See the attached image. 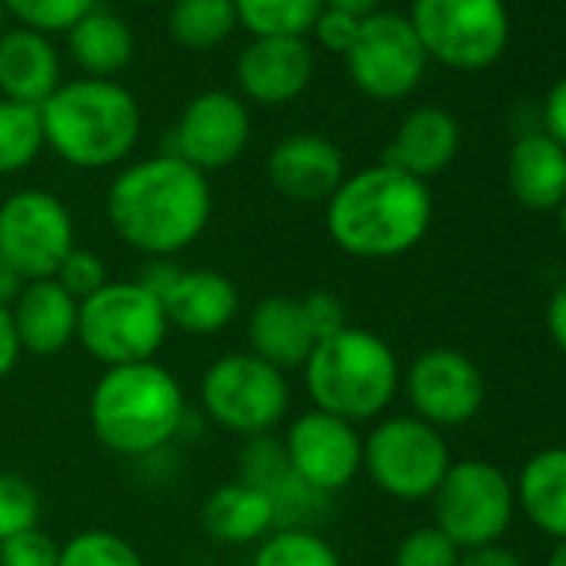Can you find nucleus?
Returning <instances> with one entry per match:
<instances>
[{
    "label": "nucleus",
    "mask_w": 566,
    "mask_h": 566,
    "mask_svg": "<svg viewBox=\"0 0 566 566\" xmlns=\"http://www.w3.org/2000/svg\"><path fill=\"white\" fill-rule=\"evenodd\" d=\"M433 503V526L460 549L500 543L516 513L513 480L486 460H457L440 480Z\"/></svg>",
    "instance_id": "9d476101"
},
{
    "label": "nucleus",
    "mask_w": 566,
    "mask_h": 566,
    "mask_svg": "<svg viewBox=\"0 0 566 566\" xmlns=\"http://www.w3.org/2000/svg\"><path fill=\"white\" fill-rule=\"evenodd\" d=\"M450 463L453 457L443 430L413 413L384 417L364 437V473L380 493L403 503L430 500Z\"/></svg>",
    "instance_id": "6e6552de"
},
{
    "label": "nucleus",
    "mask_w": 566,
    "mask_h": 566,
    "mask_svg": "<svg viewBox=\"0 0 566 566\" xmlns=\"http://www.w3.org/2000/svg\"><path fill=\"white\" fill-rule=\"evenodd\" d=\"M516 506L546 536L566 539V447H546L533 453L516 483Z\"/></svg>",
    "instance_id": "393cba45"
},
{
    "label": "nucleus",
    "mask_w": 566,
    "mask_h": 566,
    "mask_svg": "<svg viewBox=\"0 0 566 566\" xmlns=\"http://www.w3.org/2000/svg\"><path fill=\"white\" fill-rule=\"evenodd\" d=\"M463 549L433 523L410 530L394 553V566H460Z\"/></svg>",
    "instance_id": "f704fd0d"
},
{
    "label": "nucleus",
    "mask_w": 566,
    "mask_h": 566,
    "mask_svg": "<svg viewBox=\"0 0 566 566\" xmlns=\"http://www.w3.org/2000/svg\"><path fill=\"white\" fill-rule=\"evenodd\" d=\"M546 566H566V539H556V546H553Z\"/></svg>",
    "instance_id": "de8ad7c7"
},
{
    "label": "nucleus",
    "mask_w": 566,
    "mask_h": 566,
    "mask_svg": "<svg viewBox=\"0 0 566 566\" xmlns=\"http://www.w3.org/2000/svg\"><path fill=\"white\" fill-rule=\"evenodd\" d=\"M400 387L410 400L413 417L437 430L470 423L486 400L480 367L453 347H430L417 354L400 377Z\"/></svg>",
    "instance_id": "4468645a"
},
{
    "label": "nucleus",
    "mask_w": 566,
    "mask_h": 566,
    "mask_svg": "<svg viewBox=\"0 0 566 566\" xmlns=\"http://www.w3.org/2000/svg\"><path fill=\"white\" fill-rule=\"evenodd\" d=\"M324 8H331V11H340V14H350V18L364 21V18H370V14H377L380 0H324Z\"/></svg>",
    "instance_id": "49530a36"
},
{
    "label": "nucleus",
    "mask_w": 566,
    "mask_h": 566,
    "mask_svg": "<svg viewBox=\"0 0 566 566\" xmlns=\"http://www.w3.org/2000/svg\"><path fill=\"white\" fill-rule=\"evenodd\" d=\"M160 304L170 331L190 337H217L237 321L240 291L227 273L213 266H184Z\"/></svg>",
    "instance_id": "a211bd4d"
},
{
    "label": "nucleus",
    "mask_w": 566,
    "mask_h": 566,
    "mask_svg": "<svg viewBox=\"0 0 566 566\" xmlns=\"http://www.w3.org/2000/svg\"><path fill=\"white\" fill-rule=\"evenodd\" d=\"M41 493L38 486L14 470H0V539H11L41 526Z\"/></svg>",
    "instance_id": "473e14b6"
},
{
    "label": "nucleus",
    "mask_w": 566,
    "mask_h": 566,
    "mask_svg": "<svg viewBox=\"0 0 566 566\" xmlns=\"http://www.w3.org/2000/svg\"><path fill=\"white\" fill-rule=\"evenodd\" d=\"M197 403L203 417L240 440L276 430L291 413V380L250 350L223 354L200 374Z\"/></svg>",
    "instance_id": "423d86ee"
},
{
    "label": "nucleus",
    "mask_w": 566,
    "mask_h": 566,
    "mask_svg": "<svg viewBox=\"0 0 566 566\" xmlns=\"http://www.w3.org/2000/svg\"><path fill=\"white\" fill-rule=\"evenodd\" d=\"M556 213H559V230H563V237H566V197H563V203L556 207Z\"/></svg>",
    "instance_id": "09e8293b"
},
{
    "label": "nucleus",
    "mask_w": 566,
    "mask_h": 566,
    "mask_svg": "<svg viewBox=\"0 0 566 566\" xmlns=\"http://www.w3.org/2000/svg\"><path fill=\"white\" fill-rule=\"evenodd\" d=\"M460 566H526L513 549L490 543V546H476V549H463Z\"/></svg>",
    "instance_id": "c03bdc74"
},
{
    "label": "nucleus",
    "mask_w": 566,
    "mask_h": 566,
    "mask_svg": "<svg viewBox=\"0 0 566 566\" xmlns=\"http://www.w3.org/2000/svg\"><path fill=\"white\" fill-rule=\"evenodd\" d=\"M301 301H304V311H307V321L314 327L317 344L327 340V337H334V334H340L344 327H350L347 324V307H344V301L337 294H331V291H311Z\"/></svg>",
    "instance_id": "4c0bfd02"
},
{
    "label": "nucleus",
    "mask_w": 566,
    "mask_h": 566,
    "mask_svg": "<svg viewBox=\"0 0 566 566\" xmlns=\"http://www.w3.org/2000/svg\"><path fill=\"white\" fill-rule=\"evenodd\" d=\"M354 87L380 104L410 97L427 74V51L410 18L377 11L364 18L354 48L344 54Z\"/></svg>",
    "instance_id": "f8f14e48"
},
{
    "label": "nucleus",
    "mask_w": 566,
    "mask_h": 566,
    "mask_svg": "<svg viewBox=\"0 0 566 566\" xmlns=\"http://www.w3.org/2000/svg\"><path fill=\"white\" fill-rule=\"evenodd\" d=\"M543 134H549L566 150V77L549 91L543 104Z\"/></svg>",
    "instance_id": "a19ab883"
},
{
    "label": "nucleus",
    "mask_w": 566,
    "mask_h": 566,
    "mask_svg": "<svg viewBox=\"0 0 566 566\" xmlns=\"http://www.w3.org/2000/svg\"><path fill=\"white\" fill-rule=\"evenodd\" d=\"M546 334L556 344V350L566 354V280L546 301Z\"/></svg>",
    "instance_id": "37998d69"
},
{
    "label": "nucleus",
    "mask_w": 566,
    "mask_h": 566,
    "mask_svg": "<svg viewBox=\"0 0 566 566\" xmlns=\"http://www.w3.org/2000/svg\"><path fill=\"white\" fill-rule=\"evenodd\" d=\"M237 24L253 38H304L314 31L324 0H233Z\"/></svg>",
    "instance_id": "cd10ccee"
},
{
    "label": "nucleus",
    "mask_w": 566,
    "mask_h": 566,
    "mask_svg": "<svg viewBox=\"0 0 566 566\" xmlns=\"http://www.w3.org/2000/svg\"><path fill=\"white\" fill-rule=\"evenodd\" d=\"M360 24H364V21L350 18V14H340V11L324 8L321 18H317V24H314V34H317V41H321L327 51L347 54V51L354 48L357 34H360Z\"/></svg>",
    "instance_id": "58836bf2"
},
{
    "label": "nucleus",
    "mask_w": 566,
    "mask_h": 566,
    "mask_svg": "<svg viewBox=\"0 0 566 566\" xmlns=\"http://www.w3.org/2000/svg\"><path fill=\"white\" fill-rule=\"evenodd\" d=\"M4 21H8V11H4V4H0V38H4Z\"/></svg>",
    "instance_id": "8fccbe9b"
},
{
    "label": "nucleus",
    "mask_w": 566,
    "mask_h": 566,
    "mask_svg": "<svg viewBox=\"0 0 566 566\" xmlns=\"http://www.w3.org/2000/svg\"><path fill=\"white\" fill-rule=\"evenodd\" d=\"M180 270H184V266H180L177 260H160V256H157V260H144V266H140V273H137L134 280L140 283L144 291H150V294L160 301V297L174 287V280L180 276Z\"/></svg>",
    "instance_id": "ea45409f"
},
{
    "label": "nucleus",
    "mask_w": 566,
    "mask_h": 566,
    "mask_svg": "<svg viewBox=\"0 0 566 566\" xmlns=\"http://www.w3.org/2000/svg\"><path fill=\"white\" fill-rule=\"evenodd\" d=\"M433 220V193L423 180L374 164L337 187L327 200V233L354 260H397L420 247Z\"/></svg>",
    "instance_id": "f03ea898"
},
{
    "label": "nucleus",
    "mask_w": 566,
    "mask_h": 566,
    "mask_svg": "<svg viewBox=\"0 0 566 566\" xmlns=\"http://www.w3.org/2000/svg\"><path fill=\"white\" fill-rule=\"evenodd\" d=\"M170 337L164 304L137 280H111L94 297L81 301L77 344L107 367L157 360Z\"/></svg>",
    "instance_id": "0eeeda50"
},
{
    "label": "nucleus",
    "mask_w": 566,
    "mask_h": 566,
    "mask_svg": "<svg viewBox=\"0 0 566 566\" xmlns=\"http://www.w3.org/2000/svg\"><path fill=\"white\" fill-rule=\"evenodd\" d=\"M74 247V213L57 193L24 187L0 203V260L14 266L28 283L51 280Z\"/></svg>",
    "instance_id": "9b49d317"
},
{
    "label": "nucleus",
    "mask_w": 566,
    "mask_h": 566,
    "mask_svg": "<svg viewBox=\"0 0 566 566\" xmlns=\"http://www.w3.org/2000/svg\"><path fill=\"white\" fill-rule=\"evenodd\" d=\"M200 520L213 543H223V546L253 543L256 546L263 536L276 530V506L263 490L243 480H230L207 493Z\"/></svg>",
    "instance_id": "b1692460"
},
{
    "label": "nucleus",
    "mask_w": 566,
    "mask_h": 566,
    "mask_svg": "<svg viewBox=\"0 0 566 566\" xmlns=\"http://www.w3.org/2000/svg\"><path fill=\"white\" fill-rule=\"evenodd\" d=\"M57 566H147V559L117 530L91 526L61 543Z\"/></svg>",
    "instance_id": "7c9ffc66"
},
{
    "label": "nucleus",
    "mask_w": 566,
    "mask_h": 566,
    "mask_svg": "<svg viewBox=\"0 0 566 566\" xmlns=\"http://www.w3.org/2000/svg\"><path fill=\"white\" fill-rule=\"evenodd\" d=\"M167 28L180 48L210 51L237 28V8L233 0H174Z\"/></svg>",
    "instance_id": "bb28decb"
},
{
    "label": "nucleus",
    "mask_w": 566,
    "mask_h": 566,
    "mask_svg": "<svg viewBox=\"0 0 566 566\" xmlns=\"http://www.w3.org/2000/svg\"><path fill=\"white\" fill-rule=\"evenodd\" d=\"M77 311L81 304L54 276L31 280L21 291V297L11 304L21 354L48 360V357L64 354L71 344H77Z\"/></svg>",
    "instance_id": "aec40b11"
},
{
    "label": "nucleus",
    "mask_w": 566,
    "mask_h": 566,
    "mask_svg": "<svg viewBox=\"0 0 566 566\" xmlns=\"http://www.w3.org/2000/svg\"><path fill=\"white\" fill-rule=\"evenodd\" d=\"M67 48H71L74 64L87 77H101V81H114V74H120L134 61L130 28L117 14L101 11V8L84 14L67 31Z\"/></svg>",
    "instance_id": "a878e982"
},
{
    "label": "nucleus",
    "mask_w": 566,
    "mask_h": 566,
    "mask_svg": "<svg viewBox=\"0 0 566 566\" xmlns=\"http://www.w3.org/2000/svg\"><path fill=\"white\" fill-rule=\"evenodd\" d=\"M24 287H28V280H24L14 266H8L4 260H0V304L11 307V304L21 297Z\"/></svg>",
    "instance_id": "a18cd8bd"
},
{
    "label": "nucleus",
    "mask_w": 566,
    "mask_h": 566,
    "mask_svg": "<svg viewBox=\"0 0 566 566\" xmlns=\"http://www.w3.org/2000/svg\"><path fill=\"white\" fill-rule=\"evenodd\" d=\"M457 150H460L457 117L440 107H417L397 127L380 164L397 167L427 184L430 177L443 174L457 160Z\"/></svg>",
    "instance_id": "412c9836"
},
{
    "label": "nucleus",
    "mask_w": 566,
    "mask_h": 566,
    "mask_svg": "<svg viewBox=\"0 0 566 566\" xmlns=\"http://www.w3.org/2000/svg\"><path fill=\"white\" fill-rule=\"evenodd\" d=\"M301 370L314 410L334 413L354 427L380 420L403 377L394 347L354 324L321 340Z\"/></svg>",
    "instance_id": "39448f33"
},
{
    "label": "nucleus",
    "mask_w": 566,
    "mask_h": 566,
    "mask_svg": "<svg viewBox=\"0 0 566 566\" xmlns=\"http://www.w3.org/2000/svg\"><path fill=\"white\" fill-rule=\"evenodd\" d=\"M291 473L314 493L334 496L364 473V437L354 423L324 413H297L280 437Z\"/></svg>",
    "instance_id": "ddd939ff"
},
{
    "label": "nucleus",
    "mask_w": 566,
    "mask_h": 566,
    "mask_svg": "<svg viewBox=\"0 0 566 566\" xmlns=\"http://www.w3.org/2000/svg\"><path fill=\"white\" fill-rule=\"evenodd\" d=\"M506 187L526 210H556L566 197V150L543 130L516 137L506 157Z\"/></svg>",
    "instance_id": "4be33fe9"
},
{
    "label": "nucleus",
    "mask_w": 566,
    "mask_h": 566,
    "mask_svg": "<svg viewBox=\"0 0 566 566\" xmlns=\"http://www.w3.org/2000/svg\"><path fill=\"white\" fill-rule=\"evenodd\" d=\"M270 187L294 203H327L347 177L340 147L324 134H291L266 157Z\"/></svg>",
    "instance_id": "dca6fc26"
},
{
    "label": "nucleus",
    "mask_w": 566,
    "mask_h": 566,
    "mask_svg": "<svg viewBox=\"0 0 566 566\" xmlns=\"http://www.w3.org/2000/svg\"><path fill=\"white\" fill-rule=\"evenodd\" d=\"M250 144V111L227 91H207L193 97L167 140L164 154H174L200 174L223 170L240 160Z\"/></svg>",
    "instance_id": "2eb2a0df"
},
{
    "label": "nucleus",
    "mask_w": 566,
    "mask_h": 566,
    "mask_svg": "<svg viewBox=\"0 0 566 566\" xmlns=\"http://www.w3.org/2000/svg\"><path fill=\"white\" fill-rule=\"evenodd\" d=\"M54 280L61 283V287H64L77 304L87 301V297H94L101 287H107V283H111L107 263H104L94 250H87V247H74V250L64 256V263L57 266Z\"/></svg>",
    "instance_id": "c9c22d12"
},
{
    "label": "nucleus",
    "mask_w": 566,
    "mask_h": 566,
    "mask_svg": "<svg viewBox=\"0 0 566 566\" xmlns=\"http://www.w3.org/2000/svg\"><path fill=\"white\" fill-rule=\"evenodd\" d=\"M107 223L117 240L144 260H177L190 250L213 217L207 174L174 154L127 164L107 187Z\"/></svg>",
    "instance_id": "f257e3e1"
},
{
    "label": "nucleus",
    "mask_w": 566,
    "mask_h": 566,
    "mask_svg": "<svg viewBox=\"0 0 566 566\" xmlns=\"http://www.w3.org/2000/svg\"><path fill=\"white\" fill-rule=\"evenodd\" d=\"M314 77V51L304 38H253L237 57V84L253 104L297 101Z\"/></svg>",
    "instance_id": "f3484780"
},
{
    "label": "nucleus",
    "mask_w": 566,
    "mask_h": 566,
    "mask_svg": "<svg viewBox=\"0 0 566 566\" xmlns=\"http://www.w3.org/2000/svg\"><path fill=\"white\" fill-rule=\"evenodd\" d=\"M11 18L38 34H67L84 14L97 8V0H0Z\"/></svg>",
    "instance_id": "72a5a7b5"
},
{
    "label": "nucleus",
    "mask_w": 566,
    "mask_h": 566,
    "mask_svg": "<svg viewBox=\"0 0 566 566\" xmlns=\"http://www.w3.org/2000/svg\"><path fill=\"white\" fill-rule=\"evenodd\" d=\"M250 566H344L327 536L311 526H276L253 549Z\"/></svg>",
    "instance_id": "c85d7f7f"
},
{
    "label": "nucleus",
    "mask_w": 566,
    "mask_h": 566,
    "mask_svg": "<svg viewBox=\"0 0 566 566\" xmlns=\"http://www.w3.org/2000/svg\"><path fill=\"white\" fill-rule=\"evenodd\" d=\"M127 4H150V0H127Z\"/></svg>",
    "instance_id": "3c124183"
},
{
    "label": "nucleus",
    "mask_w": 566,
    "mask_h": 566,
    "mask_svg": "<svg viewBox=\"0 0 566 566\" xmlns=\"http://www.w3.org/2000/svg\"><path fill=\"white\" fill-rule=\"evenodd\" d=\"M61 87V57L38 31H8L0 38V94L4 101L44 107Z\"/></svg>",
    "instance_id": "5701e85b"
},
{
    "label": "nucleus",
    "mask_w": 566,
    "mask_h": 566,
    "mask_svg": "<svg viewBox=\"0 0 566 566\" xmlns=\"http://www.w3.org/2000/svg\"><path fill=\"white\" fill-rule=\"evenodd\" d=\"M87 420L114 457H150L174 443L187 420V394L170 367L147 360L107 367L87 400Z\"/></svg>",
    "instance_id": "7ed1b4c3"
},
{
    "label": "nucleus",
    "mask_w": 566,
    "mask_h": 566,
    "mask_svg": "<svg viewBox=\"0 0 566 566\" xmlns=\"http://www.w3.org/2000/svg\"><path fill=\"white\" fill-rule=\"evenodd\" d=\"M410 24L427 57L453 71L496 64L510 41L503 0H413Z\"/></svg>",
    "instance_id": "1a4fd4ad"
},
{
    "label": "nucleus",
    "mask_w": 566,
    "mask_h": 566,
    "mask_svg": "<svg viewBox=\"0 0 566 566\" xmlns=\"http://www.w3.org/2000/svg\"><path fill=\"white\" fill-rule=\"evenodd\" d=\"M237 480L263 490L273 503L283 490H291L297 483V476L287 467V457H283V443L270 433L263 437H250L240 447V460H237Z\"/></svg>",
    "instance_id": "2f4dec72"
},
{
    "label": "nucleus",
    "mask_w": 566,
    "mask_h": 566,
    "mask_svg": "<svg viewBox=\"0 0 566 566\" xmlns=\"http://www.w3.org/2000/svg\"><path fill=\"white\" fill-rule=\"evenodd\" d=\"M317 337L304 301L291 294L260 297L247 314V350L276 370H301L314 354Z\"/></svg>",
    "instance_id": "6ab92c4d"
},
{
    "label": "nucleus",
    "mask_w": 566,
    "mask_h": 566,
    "mask_svg": "<svg viewBox=\"0 0 566 566\" xmlns=\"http://www.w3.org/2000/svg\"><path fill=\"white\" fill-rule=\"evenodd\" d=\"M18 360H21V344L14 334V317L11 307L0 304V380H8L14 374Z\"/></svg>",
    "instance_id": "79ce46f5"
},
{
    "label": "nucleus",
    "mask_w": 566,
    "mask_h": 566,
    "mask_svg": "<svg viewBox=\"0 0 566 566\" xmlns=\"http://www.w3.org/2000/svg\"><path fill=\"white\" fill-rule=\"evenodd\" d=\"M41 107L14 104L0 97V177L28 170L44 150Z\"/></svg>",
    "instance_id": "c756f323"
},
{
    "label": "nucleus",
    "mask_w": 566,
    "mask_h": 566,
    "mask_svg": "<svg viewBox=\"0 0 566 566\" xmlns=\"http://www.w3.org/2000/svg\"><path fill=\"white\" fill-rule=\"evenodd\" d=\"M61 543L48 536L41 526L0 539V566H57Z\"/></svg>",
    "instance_id": "e433bc0d"
},
{
    "label": "nucleus",
    "mask_w": 566,
    "mask_h": 566,
    "mask_svg": "<svg viewBox=\"0 0 566 566\" xmlns=\"http://www.w3.org/2000/svg\"><path fill=\"white\" fill-rule=\"evenodd\" d=\"M44 144L77 170L124 164L140 140V104L117 81L81 77L61 84L41 107Z\"/></svg>",
    "instance_id": "20e7f679"
}]
</instances>
